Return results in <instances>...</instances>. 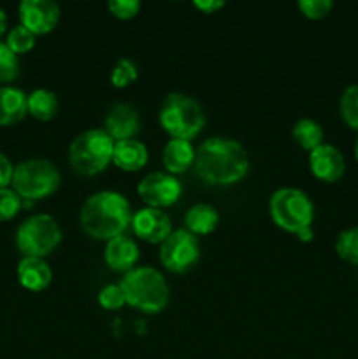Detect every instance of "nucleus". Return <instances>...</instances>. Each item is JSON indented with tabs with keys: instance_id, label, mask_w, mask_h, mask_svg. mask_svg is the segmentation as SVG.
<instances>
[{
	"instance_id": "1",
	"label": "nucleus",
	"mask_w": 358,
	"mask_h": 359,
	"mask_svg": "<svg viewBox=\"0 0 358 359\" xmlns=\"http://www.w3.org/2000/svg\"><path fill=\"white\" fill-rule=\"evenodd\" d=\"M197 175L214 186H230L249 172V156L242 144L227 137H211L195 153Z\"/></svg>"
},
{
	"instance_id": "2",
	"label": "nucleus",
	"mask_w": 358,
	"mask_h": 359,
	"mask_svg": "<svg viewBox=\"0 0 358 359\" xmlns=\"http://www.w3.org/2000/svg\"><path fill=\"white\" fill-rule=\"evenodd\" d=\"M132 209L121 193L98 191L88 196L81 207V228L90 237L98 241H111L123 235L132 223Z\"/></svg>"
},
{
	"instance_id": "3",
	"label": "nucleus",
	"mask_w": 358,
	"mask_h": 359,
	"mask_svg": "<svg viewBox=\"0 0 358 359\" xmlns=\"http://www.w3.org/2000/svg\"><path fill=\"white\" fill-rule=\"evenodd\" d=\"M119 287L125 294L126 305L144 314H158L168 304V286L165 277L151 266H135L126 272Z\"/></svg>"
},
{
	"instance_id": "4",
	"label": "nucleus",
	"mask_w": 358,
	"mask_h": 359,
	"mask_svg": "<svg viewBox=\"0 0 358 359\" xmlns=\"http://www.w3.org/2000/svg\"><path fill=\"white\" fill-rule=\"evenodd\" d=\"M160 125L171 139L192 140L206 125V112L199 100L185 93H168L160 107Z\"/></svg>"
},
{
	"instance_id": "5",
	"label": "nucleus",
	"mask_w": 358,
	"mask_h": 359,
	"mask_svg": "<svg viewBox=\"0 0 358 359\" xmlns=\"http://www.w3.org/2000/svg\"><path fill=\"white\" fill-rule=\"evenodd\" d=\"M114 140L105 130H86L70 142L69 161L74 172L84 177L97 175L112 161Z\"/></svg>"
},
{
	"instance_id": "6",
	"label": "nucleus",
	"mask_w": 358,
	"mask_h": 359,
	"mask_svg": "<svg viewBox=\"0 0 358 359\" xmlns=\"http://www.w3.org/2000/svg\"><path fill=\"white\" fill-rule=\"evenodd\" d=\"M62 175L53 161L34 158L14 167L13 189L23 200H42L60 188Z\"/></svg>"
},
{
	"instance_id": "7",
	"label": "nucleus",
	"mask_w": 358,
	"mask_h": 359,
	"mask_svg": "<svg viewBox=\"0 0 358 359\" xmlns=\"http://www.w3.org/2000/svg\"><path fill=\"white\" fill-rule=\"evenodd\" d=\"M269 212L274 224L288 233H297L302 228L312 226L314 205L307 193L297 188H281L269 200Z\"/></svg>"
},
{
	"instance_id": "8",
	"label": "nucleus",
	"mask_w": 358,
	"mask_h": 359,
	"mask_svg": "<svg viewBox=\"0 0 358 359\" xmlns=\"http://www.w3.org/2000/svg\"><path fill=\"white\" fill-rule=\"evenodd\" d=\"M62 242L58 223L48 214H35L25 219L16 231V248L23 258H42L51 255Z\"/></svg>"
},
{
	"instance_id": "9",
	"label": "nucleus",
	"mask_w": 358,
	"mask_h": 359,
	"mask_svg": "<svg viewBox=\"0 0 358 359\" xmlns=\"http://www.w3.org/2000/svg\"><path fill=\"white\" fill-rule=\"evenodd\" d=\"M199 238L188 230H175L160 244V262L168 272L186 273L199 263Z\"/></svg>"
},
{
	"instance_id": "10",
	"label": "nucleus",
	"mask_w": 358,
	"mask_h": 359,
	"mask_svg": "<svg viewBox=\"0 0 358 359\" xmlns=\"http://www.w3.org/2000/svg\"><path fill=\"white\" fill-rule=\"evenodd\" d=\"M137 193L147 207L164 209L178 202L183 188L181 182L174 175L165 174V172H151L139 182Z\"/></svg>"
},
{
	"instance_id": "11",
	"label": "nucleus",
	"mask_w": 358,
	"mask_h": 359,
	"mask_svg": "<svg viewBox=\"0 0 358 359\" xmlns=\"http://www.w3.org/2000/svg\"><path fill=\"white\" fill-rule=\"evenodd\" d=\"M21 27L34 35H46L53 32L60 20V7L53 0H23L20 4Z\"/></svg>"
},
{
	"instance_id": "12",
	"label": "nucleus",
	"mask_w": 358,
	"mask_h": 359,
	"mask_svg": "<svg viewBox=\"0 0 358 359\" xmlns=\"http://www.w3.org/2000/svg\"><path fill=\"white\" fill-rule=\"evenodd\" d=\"M130 224L137 238L150 244H161L172 233L171 217L161 209H153V207L137 210Z\"/></svg>"
},
{
	"instance_id": "13",
	"label": "nucleus",
	"mask_w": 358,
	"mask_h": 359,
	"mask_svg": "<svg viewBox=\"0 0 358 359\" xmlns=\"http://www.w3.org/2000/svg\"><path fill=\"white\" fill-rule=\"evenodd\" d=\"M309 167L312 175L323 182H336L346 172L343 153L330 144H321L309 154Z\"/></svg>"
},
{
	"instance_id": "14",
	"label": "nucleus",
	"mask_w": 358,
	"mask_h": 359,
	"mask_svg": "<svg viewBox=\"0 0 358 359\" xmlns=\"http://www.w3.org/2000/svg\"><path fill=\"white\" fill-rule=\"evenodd\" d=\"M104 125V130L114 142L135 139L140 128L139 112L130 104H116L109 109Z\"/></svg>"
},
{
	"instance_id": "15",
	"label": "nucleus",
	"mask_w": 358,
	"mask_h": 359,
	"mask_svg": "<svg viewBox=\"0 0 358 359\" xmlns=\"http://www.w3.org/2000/svg\"><path fill=\"white\" fill-rule=\"evenodd\" d=\"M105 263L114 272H130L135 269V263L139 259V245L135 241L126 235H118V237L111 238L105 244L104 251Z\"/></svg>"
},
{
	"instance_id": "16",
	"label": "nucleus",
	"mask_w": 358,
	"mask_h": 359,
	"mask_svg": "<svg viewBox=\"0 0 358 359\" xmlns=\"http://www.w3.org/2000/svg\"><path fill=\"white\" fill-rule=\"evenodd\" d=\"M18 280L32 293L44 291L53 280L51 266L42 258H23L18 263Z\"/></svg>"
},
{
	"instance_id": "17",
	"label": "nucleus",
	"mask_w": 358,
	"mask_h": 359,
	"mask_svg": "<svg viewBox=\"0 0 358 359\" xmlns=\"http://www.w3.org/2000/svg\"><path fill=\"white\" fill-rule=\"evenodd\" d=\"M195 153L197 149L190 140L181 139H171L164 147V167L167 168L171 175L185 174L192 165L195 163Z\"/></svg>"
},
{
	"instance_id": "18",
	"label": "nucleus",
	"mask_w": 358,
	"mask_h": 359,
	"mask_svg": "<svg viewBox=\"0 0 358 359\" xmlns=\"http://www.w3.org/2000/svg\"><path fill=\"white\" fill-rule=\"evenodd\" d=\"M112 163L125 172L140 170L147 163V147L137 139L114 142Z\"/></svg>"
},
{
	"instance_id": "19",
	"label": "nucleus",
	"mask_w": 358,
	"mask_h": 359,
	"mask_svg": "<svg viewBox=\"0 0 358 359\" xmlns=\"http://www.w3.org/2000/svg\"><path fill=\"white\" fill-rule=\"evenodd\" d=\"M27 97L18 88H0V126L16 125L28 114Z\"/></svg>"
},
{
	"instance_id": "20",
	"label": "nucleus",
	"mask_w": 358,
	"mask_h": 359,
	"mask_svg": "<svg viewBox=\"0 0 358 359\" xmlns=\"http://www.w3.org/2000/svg\"><path fill=\"white\" fill-rule=\"evenodd\" d=\"M186 230L190 233L197 235H209L220 224V214L209 203H197V205L190 207V210L185 216Z\"/></svg>"
},
{
	"instance_id": "21",
	"label": "nucleus",
	"mask_w": 358,
	"mask_h": 359,
	"mask_svg": "<svg viewBox=\"0 0 358 359\" xmlns=\"http://www.w3.org/2000/svg\"><path fill=\"white\" fill-rule=\"evenodd\" d=\"M28 114L34 116L39 121H51L58 114V98L53 91L39 88L27 97Z\"/></svg>"
},
{
	"instance_id": "22",
	"label": "nucleus",
	"mask_w": 358,
	"mask_h": 359,
	"mask_svg": "<svg viewBox=\"0 0 358 359\" xmlns=\"http://www.w3.org/2000/svg\"><path fill=\"white\" fill-rule=\"evenodd\" d=\"M291 135H293L295 142L305 151H314L316 147H319L323 144V139H325V132H323L321 125L314 119L302 118L298 119L297 123L291 128Z\"/></svg>"
},
{
	"instance_id": "23",
	"label": "nucleus",
	"mask_w": 358,
	"mask_h": 359,
	"mask_svg": "<svg viewBox=\"0 0 358 359\" xmlns=\"http://www.w3.org/2000/svg\"><path fill=\"white\" fill-rule=\"evenodd\" d=\"M340 118L350 128L358 132V84H351L340 95L339 102Z\"/></svg>"
},
{
	"instance_id": "24",
	"label": "nucleus",
	"mask_w": 358,
	"mask_h": 359,
	"mask_svg": "<svg viewBox=\"0 0 358 359\" xmlns=\"http://www.w3.org/2000/svg\"><path fill=\"white\" fill-rule=\"evenodd\" d=\"M336 251L340 259L358 266V228L340 231L336 241Z\"/></svg>"
},
{
	"instance_id": "25",
	"label": "nucleus",
	"mask_w": 358,
	"mask_h": 359,
	"mask_svg": "<svg viewBox=\"0 0 358 359\" xmlns=\"http://www.w3.org/2000/svg\"><path fill=\"white\" fill-rule=\"evenodd\" d=\"M6 44L14 55H23V53H28L34 49L35 35L32 34L30 30H27L25 27L18 25V27H14L13 30L7 34Z\"/></svg>"
},
{
	"instance_id": "26",
	"label": "nucleus",
	"mask_w": 358,
	"mask_h": 359,
	"mask_svg": "<svg viewBox=\"0 0 358 359\" xmlns=\"http://www.w3.org/2000/svg\"><path fill=\"white\" fill-rule=\"evenodd\" d=\"M139 77L137 65L128 58H121L116 62L111 70V84L114 88H126Z\"/></svg>"
},
{
	"instance_id": "27",
	"label": "nucleus",
	"mask_w": 358,
	"mask_h": 359,
	"mask_svg": "<svg viewBox=\"0 0 358 359\" xmlns=\"http://www.w3.org/2000/svg\"><path fill=\"white\" fill-rule=\"evenodd\" d=\"M20 76V62L18 56L0 42V83H11Z\"/></svg>"
},
{
	"instance_id": "28",
	"label": "nucleus",
	"mask_w": 358,
	"mask_h": 359,
	"mask_svg": "<svg viewBox=\"0 0 358 359\" xmlns=\"http://www.w3.org/2000/svg\"><path fill=\"white\" fill-rule=\"evenodd\" d=\"M23 207V198L14 189H0V221H11Z\"/></svg>"
},
{
	"instance_id": "29",
	"label": "nucleus",
	"mask_w": 358,
	"mask_h": 359,
	"mask_svg": "<svg viewBox=\"0 0 358 359\" xmlns=\"http://www.w3.org/2000/svg\"><path fill=\"white\" fill-rule=\"evenodd\" d=\"M298 11L307 20H323L333 9L332 0H298Z\"/></svg>"
},
{
	"instance_id": "30",
	"label": "nucleus",
	"mask_w": 358,
	"mask_h": 359,
	"mask_svg": "<svg viewBox=\"0 0 358 359\" xmlns=\"http://www.w3.org/2000/svg\"><path fill=\"white\" fill-rule=\"evenodd\" d=\"M98 304L105 311H119L123 305H126L125 294L119 284H111V286L102 287L98 293Z\"/></svg>"
},
{
	"instance_id": "31",
	"label": "nucleus",
	"mask_w": 358,
	"mask_h": 359,
	"mask_svg": "<svg viewBox=\"0 0 358 359\" xmlns=\"http://www.w3.org/2000/svg\"><path fill=\"white\" fill-rule=\"evenodd\" d=\"M107 9L118 20H132L139 14L140 2L139 0H111L107 4Z\"/></svg>"
},
{
	"instance_id": "32",
	"label": "nucleus",
	"mask_w": 358,
	"mask_h": 359,
	"mask_svg": "<svg viewBox=\"0 0 358 359\" xmlns=\"http://www.w3.org/2000/svg\"><path fill=\"white\" fill-rule=\"evenodd\" d=\"M14 167L6 154L0 153V189H6L13 182Z\"/></svg>"
},
{
	"instance_id": "33",
	"label": "nucleus",
	"mask_w": 358,
	"mask_h": 359,
	"mask_svg": "<svg viewBox=\"0 0 358 359\" xmlns=\"http://www.w3.org/2000/svg\"><path fill=\"white\" fill-rule=\"evenodd\" d=\"M193 6L199 11H202L204 14H214L216 11L223 9L225 2H221V0H195Z\"/></svg>"
},
{
	"instance_id": "34",
	"label": "nucleus",
	"mask_w": 358,
	"mask_h": 359,
	"mask_svg": "<svg viewBox=\"0 0 358 359\" xmlns=\"http://www.w3.org/2000/svg\"><path fill=\"white\" fill-rule=\"evenodd\" d=\"M295 235H297V238L300 242H311L312 238H314V230H312V226H307V228H302V230H298Z\"/></svg>"
},
{
	"instance_id": "35",
	"label": "nucleus",
	"mask_w": 358,
	"mask_h": 359,
	"mask_svg": "<svg viewBox=\"0 0 358 359\" xmlns=\"http://www.w3.org/2000/svg\"><path fill=\"white\" fill-rule=\"evenodd\" d=\"M6 28H7V16L2 9H0V37L6 34Z\"/></svg>"
},
{
	"instance_id": "36",
	"label": "nucleus",
	"mask_w": 358,
	"mask_h": 359,
	"mask_svg": "<svg viewBox=\"0 0 358 359\" xmlns=\"http://www.w3.org/2000/svg\"><path fill=\"white\" fill-rule=\"evenodd\" d=\"M354 156H357V161H358V139H357V146H354Z\"/></svg>"
}]
</instances>
